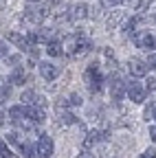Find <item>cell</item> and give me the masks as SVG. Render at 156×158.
Instances as JSON below:
<instances>
[{
	"label": "cell",
	"instance_id": "cell-1",
	"mask_svg": "<svg viewBox=\"0 0 156 158\" xmlns=\"http://www.w3.org/2000/svg\"><path fill=\"white\" fill-rule=\"evenodd\" d=\"M134 37V44L139 48H145V51H156V37L150 33V31H141V33H132Z\"/></svg>",
	"mask_w": 156,
	"mask_h": 158
},
{
	"label": "cell",
	"instance_id": "cell-2",
	"mask_svg": "<svg viewBox=\"0 0 156 158\" xmlns=\"http://www.w3.org/2000/svg\"><path fill=\"white\" fill-rule=\"evenodd\" d=\"M86 84H88V88H90L92 94H97V92L101 90V86H103V77L97 73V66L95 64L88 66V70H86Z\"/></svg>",
	"mask_w": 156,
	"mask_h": 158
},
{
	"label": "cell",
	"instance_id": "cell-3",
	"mask_svg": "<svg viewBox=\"0 0 156 158\" xmlns=\"http://www.w3.org/2000/svg\"><path fill=\"white\" fill-rule=\"evenodd\" d=\"M35 156L37 158H51L53 156V141L51 136H40L37 138V147H35Z\"/></svg>",
	"mask_w": 156,
	"mask_h": 158
},
{
	"label": "cell",
	"instance_id": "cell-4",
	"mask_svg": "<svg viewBox=\"0 0 156 158\" xmlns=\"http://www.w3.org/2000/svg\"><path fill=\"white\" fill-rule=\"evenodd\" d=\"M46 15H48V5H33L27 9V18L33 22H42Z\"/></svg>",
	"mask_w": 156,
	"mask_h": 158
},
{
	"label": "cell",
	"instance_id": "cell-5",
	"mask_svg": "<svg viewBox=\"0 0 156 158\" xmlns=\"http://www.w3.org/2000/svg\"><path fill=\"white\" fill-rule=\"evenodd\" d=\"M106 138H108V132H101V130H92V132H88V134H86V138H84V147H86V149H90L92 145H97V143L106 141Z\"/></svg>",
	"mask_w": 156,
	"mask_h": 158
},
{
	"label": "cell",
	"instance_id": "cell-6",
	"mask_svg": "<svg viewBox=\"0 0 156 158\" xmlns=\"http://www.w3.org/2000/svg\"><path fill=\"white\" fill-rule=\"evenodd\" d=\"M128 70L132 77H145L147 75V64H143L141 59H130L128 62Z\"/></svg>",
	"mask_w": 156,
	"mask_h": 158
},
{
	"label": "cell",
	"instance_id": "cell-7",
	"mask_svg": "<svg viewBox=\"0 0 156 158\" xmlns=\"http://www.w3.org/2000/svg\"><path fill=\"white\" fill-rule=\"evenodd\" d=\"M7 37H9V42H11V44H15V46L20 48V51H31V46H33V44L29 42V40H27L24 35L15 33V31H11V33H9Z\"/></svg>",
	"mask_w": 156,
	"mask_h": 158
},
{
	"label": "cell",
	"instance_id": "cell-8",
	"mask_svg": "<svg viewBox=\"0 0 156 158\" xmlns=\"http://www.w3.org/2000/svg\"><path fill=\"white\" fill-rule=\"evenodd\" d=\"M128 97L132 99L134 103H143V101H145V90L136 84V81H132V84L128 86Z\"/></svg>",
	"mask_w": 156,
	"mask_h": 158
},
{
	"label": "cell",
	"instance_id": "cell-9",
	"mask_svg": "<svg viewBox=\"0 0 156 158\" xmlns=\"http://www.w3.org/2000/svg\"><path fill=\"white\" fill-rule=\"evenodd\" d=\"M68 18L73 20V22H77V20H84V18H88V5H84V2H79V5H73V7H70V13H68Z\"/></svg>",
	"mask_w": 156,
	"mask_h": 158
},
{
	"label": "cell",
	"instance_id": "cell-10",
	"mask_svg": "<svg viewBox=\"0 0 156 158\" xmlns=\"http://www.w3.org/2000/svg\"><path fill=\"white\" fill-rule=\"evenodd\" d=\"M40 75L44 77V81H53L60 75V68L53 66V64H40Z\"/></svg>",
	"mask_w": 156,
	"mask_h": 158
},
{
	"label": "cell",
	"instance_id": "cell-11",
	"mask_svg": "<svg viewBox=\"0 0 156 158\" xmlns=\"http://www.w3.org/2000/svg\"><path fill=\"white\" fill-rule=\"evenodd\" d=\"M110 94H112V99H114V101H121V99H123V94H125V86H123V79H119V77H116L114 81H112Z\"/></svg>",
	"mask_w": 156,
	"mask_h": 158
},
{
	"label": "cell",
	"instance_id": "cell-12",
	"mask_svg": "<svg viewBox=\"0 0 156 158\" xmlns=\"http://www.w3.org/2000/svg\"><path fill=\"white\" fill-rule=\"evenodd\" d=\"M46 53H48L51 57H60V55L64 53L62 42H57V40H48V42H46Z\"/></svg>",
	"mask_w": 156,
	"mask_h": 158
},
{
	"label": "cell",
	"instance_id": "cell-13",
	"mask_svg": "<svg viewBox=\"0 0 156 158\" xmlns=\"http://www.w3.org/2000/svg\"><path fill=\"white\" fill-rule=\"evenodd\" d=\"M90 51H92V44L88 42V40L79 37V42H77V48H75L73 57H84V55H86V53H90Z\"/></svg>",
	"mask_w": 156,
	"mask_h": 158
},
{
	"label": "cell",
	"instance_id": "cell-14",
	"mask_svg": "<svg viewBox=\"0 0 156 158\" xmlns=\"http://www.w3.org/2000/svg\"><path fill=\"white\" fill-rule=\"evenodd\" d=\"M9 81H11L13 86H22V84H27V81H29V75H27L24 70H20V68H15V70H13V75L9 77Z\"/></svg>",
	"mask_w": 156,
	"mask_h": 158
},
{
	"label": "cell",
	"instance_id": "cell-15",
	"mask_svg": "<svg viewBox=\"0 0 156 158\" xmlns=\"http://www.w3.org/2000/svg\"><path fill=\"white\" fill-rule=\"evenodd\" d=\"M57 114H60V116H57V123H60V125H73V123H77V116L75 114H70V112H57Z\"/></svg>",
	"mask_w": 156,
	"mask_h": 158
},
{
	"label": "cell",
	"instance_id": "cell-16",
	"mask_svg": "<svg viewBox=\"0 0 156 158\" xmlns=\"http://www.w3.org/2000/svg\"><path fill=\"white\" fill-rule=\"evenodd\" d=\"M20 99H22L24 106H35V103H37V94H35L33 90H24V92L20 94Z\"/></svg>",
	"mask_w": 156,
	"mask_h": 158
},
{
	"label": "cell",
	"instance_id": "cell-17",
	"mask_svg": "<svg viewBox=\"0 0 156 158\" xmlns=\"http://www.w3.org/2000/svg\"><path fill=\"white\" fill-rule=\"evenodd\" d=\"M77 42H79V35H73V37H68V40H66V44H64V53L73 55V53H75V48H77Z\"/></svg>",
	"mask_w": 156,
	"mask_h": 158
},
{
	"label": "cell",
	"instance_id": "cell-18",
	"mask_svg": "<svg viewBox=\"0 0 156 158\" xmlns=\"http://www.w3.org/2000/svg\"><path fill=\"white\" fill-rule=\"evenodd\" d=\"M9 116H11V121H18V118H22V116H27V108H22V106H15V108H9Z\"/></svg>",
	"mask_w": 156,
	"mask_h": 158
},
{
	"label": "cell",
	"instance_id": "cell-19",
	"mask_svg": "<svg viewBox=\"0 0 156 158\" xmlns=\"http://www.w3.org/2000/svg\"><path fill=\"white\" fill-rule=\"evenodd\" d=\"M121 18H123V13H121V11H114V13H110V15H108V22H106V24H108V29H114L116 24L121 22Z\"/></svg>",
	"mask_w": 156,
	"mask_h": 158
},
{
	"label": "cell",
	"instance_id": "cell-20",
	"mask_svg": "<svg viewBox=\"0 0 156 158\" xmlns=\"http://www.w3.org/2000/svg\"><path fill=\"white\" fill-rule=\"evenodd\" d=\"M20 152H22V158H35V149L29 143H22L20 145Z\"/></svg>",
	"mask_w": 156,
	"mask_h": 158
},
{
	"label": "cell",
	"instance_id": "cell-21",
	"mask_svg": "<svg viewBox=\"0 0 156 158\" xmlns=\"http://www.w3.org/2000/svg\"><path fill=\"white\" fill-rule=\"evenodd\" d=\"M20 55H11V57H7V64L9 66H13V68H18V66H20Z\"/></svg>",
	"mask_w": 156,
	"mask_h": 158
},
{
	"label": "cell",
	"instance_id": "cell-22",
	"mask_svg": "<svg viewBox=\"0 0 156 158\" xmlns=\"http://www.w3.org/2000/svg\"><path fill=\"white\" fill-rule=\"evenodd\" d=\"M68 106H70V103H68V99H60V101L55 103V110H57V112H62V110H66Z\"/></svg>",
	"mask_w": 156,
	"mask_h": 158
},
{
	"label": "cell",
	"instance_id": "cell-23",
	"mask_svg": "<svg viewBox=\"0 0 156 158\" xmlns=\"http://www.w3.org/2000/svg\"><path fill=\"white\" fill-rule=\"evenodd\" d=\"M150 5H152V0H139V5H136V11L143 13V11H145V7H150Z\"/></svg>",
	"mask_w": 156,
	"mask_h": 158
},
{
	"label": "cell",
	"instance_id": "cell-24",
	"mask_svg": "<svg viewBox=\"0 0 156 158\" xmlns=\"http://www.w3.org/2000/svg\"><path fill=\"white\" fill-rule=\"evenodd\" d=\"M68 103H70V106H79V103H82V97H79V94H70V97H68Z\"/></svg>",
	"mask_w": 156,
	"mask_h": 158
},
{
	"label": "cell",
	"instance_id": "cell-25",
	"mask_svg": "<svg viewBox=\"0 0 156 158\" xmlns=\"http://www.w3.org/2000/svg\"><path fill=\"white\" fill-rule=\"evenodd\" d=\"M7 53H9V46L2 42V40H0V59H5V57H7Z\"/></svg>",
	"mask_w": 156,
	"mask_h": 158
},
{
	"label": "cell",
	"instance_id": "cell-26",
	"mask_svg": "<svg viewBox=\"0 0 156 158\" xmlns=\"http://www.w3.org/2000/svg\"><path fill=\"white\" fill-rule=\"evenodd\" d=\"M9 154H11V152H9V149H7V145H5V143H2V141H0V158H7V156H9Z\"/></svg>",
	"mask_w": 156,
	"mask_h": 158
},
{
	"label": "cell",
	"instance_id": "cell-27",
	"mask_svg": "<svg viewBox=\"0 0 156 158\" xmlns=\"http://www.w3.org/2000/svg\"><path fill=\"white\" fill-rule=\"evenodd\" d=\"M139 158H156V149H145Z\"/></svg>",
	"mask_w": 156,
	"mask_h": 158
},
{
	"label": "cell",
	"instance_id": "cell-28",
	"mask_svg": "<svg viewBox=\"0 0 156 158\" xmlns=\"http://www.w3.org/2000/svg\"><path fill=\"white\" fill-rule=\"evenodd\" d=\"M145 86H147V90H156V79H154V77H147Z\"/></svg>",
	"mask_w": 156,
	"mask_h": 158
},
{
	"label": "cell",
	"instance_id": "cell-29",
	"mask_svg": "<svg viewBox=\"0 0 156 158\" xmlns=\"http://www.w3.org/2000/svg\"><path fill=\"white\" fill-rule=\"evenodd\" d=\"M152 114H154V103H150V106L145 108V118H147V121L152 118Z\"/></svg>",
	"mask_w": 156,
	"mask_h": 158
},
{
	"label": "cell",
	"instance_id": "cell-30",
	"mask_svg": "<svg viewBox=\"0 0 156 158\" xmlns=\"http://www.w3.org/2000/svg\"><path fill=\"white\" fill-rule=\"evenodd\" d=\"M77 158H95V154L88 152V149H84V152H79V156H77Z\"/></svg>",
	"mask_w": 156,
	"mask_h": 158
},
{
	"label": "cell",
	"instance_id": "cell-31",
	"mask_svg": "<svg viewBox=\"0 0 156 158\" xmlns=\"http://www.w3.org/2000/svg\"><path fill=\"white\" fill-rule=\"evenodd\" d=\"M150 66H152V68H156V53L150 57Z\"/></svg>",
	"mask_w": 156,
	"mask_h": 158
},
{
	"label": "cell",
	"instance_id": "cell-32",
	"mask_svg": "<svg viewBox=\"0 0 156 158\" xmlns=\"http://www.w3.org/2000/svg\"><path fill=\"white\" fill-rule=\"evenodd\" d=\"M150 138H152V141L156 143V127H152V130H150Z\"/></svg>",
	"mask_w": 156,
	"mask_h": 158
},
{
	"label": "cell",
	"instance_id": "cell-33",
	"mask_svg": "<svg viewBox=\"0 0 156 158\" xmlns=\"http://www.w3.org/2000/svg\"><path fill=\"white\" fill-rule=\"evenodd\" d=\"M103 2H108V5H121L123 0H103Z\"/></svg>",
	"mask_w": 156,
	"mask_h": 158
},
{
	"label": "cell",
	"instance_id": "cell-34",
	"mask_svg": "<svg viewBox=\"0 0 156 158\" xmlns=\"http://www.w3.org/2000/svg\"><path fill=\"white\" fill-rule=\"evenodd\" d=\"M2 125H5V114L0 112V127H2Z\"/></svg>",
	"mask_w": 156,
	"mask_h": 158
},
{
	"label": "cell",
	"instance_id": "cell-35",
	"mask_svg": "<svg viewBox=\"0 0 156 158\" xmlns=\"http://www.w3.org/2000/svg\"><path fill=\"white\" fill-rule=\"evenodd\" d=\"M60 0H46V5H57Z\"/></svg>",
	"mask_w": 156,
	"mask_h": 158
},
{
	"label": "cell",
	"instance_id": "cell-36",
	"mask_svg": "<svg viewBox=\"0 0 156 158\" xmlns=\"http://www.w3.org/2000/svg\"><path fill=\"white\" fill-rule=\"evenodd\" d=\"M152 118H156V103H154V114H152Z\"/></svg>",
	"mask_w": 156,
	"mask_h": 158
},
{
	"label": "cell",
	"instance_id": "cell-37",
	"mask_svg": "<svg viewBox=\"0 0 156 158\" xmlns=\"http://www.w3.org/2000/svg\"><path fill=\"white\" fill-rule=\"evenodd\" d=\"M7 158H15V156H13V154H9V156H7Z\"/></svg>",
	"mask_w": 156,
	"mask_h": 158
},
{
	"label": "cell",
	"instance_id": "cell-38",
	"mask_svg": "<svg viewBox=\"0 0 156 158\" xmlns=\"http://www.w3.org/2000/svg\"><path fill=\"white\" fill-rule=\"evenodd\" d=\"M35 2H37V0H35Z\"/></svg>",
	"mask_w": 156,
	"mask_h": 158
}]
</instances>
